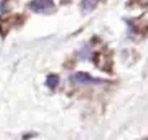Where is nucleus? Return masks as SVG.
<instances>
[{"label": "nucleus", "mask_w": 148, "mask_h": 140, "mask_svg": "<svg viewBox=\"0 0 148 140\" xmlns=\"http://www.w3.org/2000/svg\"><path fill=\"white\" fill-rule=\"evenodd\" d=\"M101 0H81V3H80V8L83 13H88L90 10H92L97 3L99 2Z\"/></svg>", "instance_id": "3"}, {"label": "nucleus", "mask_w": 148, "mask_h": 140, "mask_svg": "<svg viewBox=\"0 0 148 140\" xmlns=\"http://www.w3.org/2000/svg\"><path fill=\"white\" fill-rule=\"evenodd\" d=\"M58 83H59V76L58 75H56V74L47 75V78H46V86L49 88H54V87L58 86Z\"/></svg>", "instance_id": "4"}, {"label": "nucleus", "mask_w": 148, "mask_h": 140, "mask_svg": "<svg viewBox=\"0 0 148 140\" xmlns=\"http://www.w3.org/2000/svg\"><path fill=\"white\" fill-rule=\"evenodd\" d=\"M71 80L74 81V82H76V83H81V84H97V83L104 82V80L94 78L90 74L83 73V72H79V73L73 74L71 76Z\"/></svg>", "instance_id": "1"}, {"label": "nucleus", "mask_w": 148, "mask_h": 140, "mask_svg": "<svg viewBox=\"0 0 148 140\" xmlns=\"http://www.w3.org/2000/svg\"><path fill=\"white\" fill-rule=\"evenodd\" d=\"M29 7L35 13H46L53 9V0H31Z\"/></svg>", "instance_id": "2"}, {"label": "nucleus", "mask_w": 148, "mask_h": 140, "mask_svg": "<svg viewBox=\"0 0 148 140\" xmlns=\"http://www.w3.org/2000/svg\"><path fill=\"white\" fill-rule=\"evenodd\" d=\"M145 140H148V139H145Z\"/></svg>", "instance_id": "5"}]
</instances>
